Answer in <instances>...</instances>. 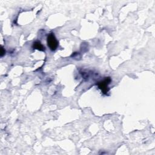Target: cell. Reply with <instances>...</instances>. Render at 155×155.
Wrapping results in <instances>:
<instances>
[{
    "label": "cell",
    "instance_id": "6da1fadb",
    "mask_svg": "<svg viewBox=\"0 0 155 155\" xmlns=\"http://www.w3.org/2000/svg\"><path fill=\"white\" fill-rule=\"evenodd\" d=\"M47 42V45L50 49V50L54 51L57 49L58 46V42L55 38L54 33H51L48 35Z\"/></svg>",
    "mask_w": 155,
    "mask_h": 155
},
{
    "label": "cell",
    "instance_id": "7a4b0ae2",
    "mask_svg": "<svg viewBox=\"0 0 155 155\" xmlns=\"http://www.w3.org/2000/svg\"><path fill=\"white\" fill-rule=\"evenodd\" d=\"M110 82H111L110 78L107 77V78H106V79H104L103 81L99 82V83L98 84L99 89H101V90L102 91V92L104 94H107V92H108V90H109L108 85L110 84Z\"/></svg>",
    "mask_w": 155,
    "mask_h": 155
},
{
    "label": "cell",
    "instance_id": "3957f363",
    "mask_svg": "<svg viewBox=\"0 0 155 155\" xmlns=\"http://www.w3.org/2000/svg\"><path fill=\"white\" fill-rule=\"evenodd\" d=\"M33 48L34 49H37L38 50H40V51H44L45 50L44 46L40 41H35V43H33Z\"/></svg>",
    "mask_w": 155,
    "mask_h": 155
},
{
    "label": "cell",
    "instance_id": "277c9868",
    "mask_svg": "<svg viewBox=\"0 0 155 155\" xmlns=\"http://www.w3.org/2000/svg\"><path fill=\"white\" fill-rule=\"evenodd\" d=\"M5 53H6V51H5L4 47H1V56H3L5 54Z\"/></svg>",
    "mask_w": 155,
    "mask_h": 155
}]
</instances>
